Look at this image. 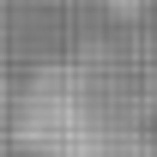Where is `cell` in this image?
Segmentation results:
<instances>
[{"instance_id":"obj_1","label":"cell","mask_w":157,"mask_h":157,"mask_svg":"<svg viewBox=\"0 0 157 157\" xmlns=\"http://www.w3.org/2000/svg\"><path fill=\"white\" fill-rule=\"evenodd\" d=\"M139 97L115 67H48L18 109V139L42 157H145Z\"/></svg>"}]
</instances>
